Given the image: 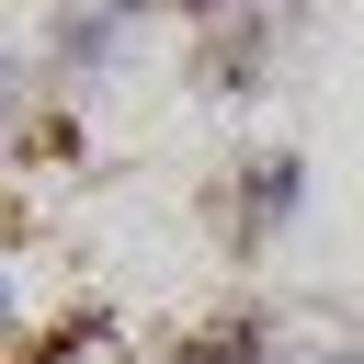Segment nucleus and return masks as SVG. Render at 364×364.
Here are the masks:
<instances>
[{
  "mask_svg": "<svg viewBox=\"0 0 364 364\" xmlns=\"http://www.w3.org/2000/svg\"><path fill=\"white\" fill-rule=\"evenodd\" d=\"M284 205H296V159H250V171H239V239L284 228Z\"/></svg>",
  "mask_w": 364,
  "mask_h": 364,
  "instance_id": "obj_1",
  "label": "nucleus"
},
{
  "mask_svg": "<svg viewBox=\"0 0 364 364\" xmlns=\"http://www.w3.org/2000/svg\"><path fill=\"white\" fill-rule=\"evenodd\" d=\"M273 364H364V341H284Z\"/></svg>",
  "mask_w": 364,
  "mask_h": 364,
  "instance_id": "obj_2",
  "label": "nucleus"
}]
</instances>
